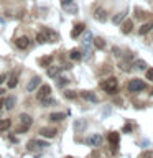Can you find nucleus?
Instances as JSON below:
<instances>
[{
    "instance_id": "34",
    "label": "nucleus",
    "mask_w": 153,
    "mask_h": 158,
    "mask_svg": "<svg viewBox=\"0 0 153 158\" xmlns=\"http://www.w3.org/2000/svg\"><path fill=\"white\" fill-rule=\"evenodd\" d=\"M145 17V12H143V10H140V8H135V18H143Z\"/></svg>"
},
{
    "instance_id": "4",
    "label": "nucleus",
    "mask_w": 153,
    "mask_h": 158,
    "mask_svg": "<svg viewBox=\"0 0 153 158\" xmlns=\"http://www.w3.org/2000/svg\"><path fill=\"white\" fill-rule=\"evenodd\" d=\"M49 145L48 142H44V140H30L27 143V150L28 152H38V150H41V148H46Z\"/></svg>"
},
{
    "instance_id": "20",
    "label": "nucleus",
    "mask_w": 153,
    "mask_h": 158,
    "mask_svg": "<svg viewBox=\"0 0 153 158\" xmlns=\"http://www.w3.org/2000/svg\"><path fill=\"white\" fill-rule=\"evenodd\" d=\"M125 18H127V12L123 10V12H118V13L115 15V17L112 18V22H114V25H120Z\"/></svg>"
},
{
    "instance_id": "8",
    "label": "nucleus",
    "mask_w": 153,
    "mask_h": 158,
    "mask_svg": "<svg viewBox=\"0 0 153 158\" xmlns=\"http://www.w3.org/2000/svg\"><path fill=\"white\" fill-rule=\"evenodd\" d=\"M41 33L44 35V38H46V41H51V43L58 41V38H59L56 31H53V30H49V28H46V27H43V28H41Z\"/></svg>"
},
{
    "instance_id": "41",
    "label": "nucleus",
    "mask_w": 153,
    "mask_h": 158,
    "mask_svg": "<svg viewBox=\"0 0 153 158\" xmlns=\"http://www.w3.org/2000/svg\"><path fill=\"white\" fill-rule=\"evenodd\" d=\"M3 92H5V91H3V89H0V94H3Z\"/></svg>"
},
{
    "instance_id": "38",
    "label": "nucleus",
    "mask_w": 153,
    "mask_h": 158,
    "mask_svg": "<svg viewBox=\"0 0 153 158\" xmlns=\"http://www.w3.org/2000/svg\"><path fill=\"white\" fill-rule=\"evenodd\" d=\"M122 130L125 132V133H132V125H130V123H125V125H123V128H122Z\"/></svg>"
},
{
    "instance_id": "35",
    "label": "nucleus",
    "mask_w": 153,
    "mask_h": 158,
    "mask_svg": "<svg viewBox=\"0 0 153 158\" xmlns=\"http://www.w3.org/2000/svg\"><path fill=\"white\" fill-rule=\"evenodd\" d=\"M36 41H38V43H46V38H44V35H43L41 31L36 35Z\"/></svg>"
},
{
    "instance_id": "32",
    "label": "nucleus",
    "mask_w": 153,
    "mask_h": 158,
    "mask_svg": "<svg viewBox=\"0 0 153 158\" xmlns=\"http://www.w3.org/2000/svg\"><path fill=\"white\" fill-rule=\"evenodd\" d=\"M64 97H66V99H76L77 94L74 91H66V92H64Z\"/></svg>"
},
{
    "instance_id": "36",
    "label": "nucleus",
    "mask_w": 153,
    "mask_h": 158,
    "mask_svg": "<svg viewBox=\"0 0 153 158\" xmlns=\"http://www.w3.org/2000/svg\"><path fill=\"white\" fill-rule=\"evenodd\" d=\"M147 79L148 81H153V68L147 69Z\"/></svg>"
},
{
    "instance_id": "11",
    "label": "nucleus",
    "mask_w": 153,
    "mask_h": 158,
    "mask_svg": "<svg viewBox=\"0 0 153 158\" xmlns=\"http://www.w3.org/2000/svg\"><path fill=\"white\" fill-rule=\"evenodd\" d=\"M130 59H132V54H127V56H125V59L118 63V68H120L122 71H125V73L132 71L133 68H132V63H130Z\"/></svg>"
},
{
    "instance_id": "5",
    "label": "nucleus",
    "mask_w": 153,
    "mask_h": 158,
    "mask_svg": "<svg viewBox=\"0 0 153 158\" xmlns=\"http://www.w3.org/2000/svg\"><path fill=\"white\" fill-rule=\"evenodd\" d=\"M86 143L91 145V147H94V148H99L102 145V137L99 135V133H92V135H89L86 138Z\"/></svg>"
},
{
    "instance_id": "42",
    "label": "nucleus",
    "mask_w": 153,
    "mask_h": 158,
    "mask_svg": "<svg viewBox=\"0 0 153 158\" xmlns=\"http://www.w3.org/2000/svg\"><path fill=\"white\" fill-rule=\"evenodd\" d=\"M2 106H3V104H2V102H0V109H2Z\"/></svg>"
},
{
    "instance_id": "30",
    "label": "nucleus",
    "mask_w": 153,
    "mask_h": 158,
    "mask_svg": "<svg viewBox=\"0 0 153 158\" xmlns=\"http://www.w3.org/2000/svg\"><path fill=\"white\" fill-rule=\"evenodd\" d=\"M82 43H84V46H89V44L92 43V33H91V31H87L86 35H84V40H82Z\"/></svg>"
},
{
    "instance_id": "16",
    "label": "nucleus",
    "mask_w": 153,
    "mask_h": 158,
    "mask_svg": "<svg viewBox=\"0 0 153 158\" xmlns=\"http://www.w3.org/2000/svg\"><path fill=\"white\" fill-rule=\"evenodd\" d=\"M120 25H122V28H120V30H122V33H123V35L130 33L132 30H133V22H132V20H123Z\"/></svg>"
},
{
    "instance_id": "10",
    "label": "nucleus",
    "mask_w": 153,
    "mask_h": 158,
    "mask_svg": "<svg viewBox=\"0 0 153 158\" xmlns=\"http://www.w3.org/2000/svg\"><path fill=\"white\" fill-rule=\"evenodd\" d=\"M56 128H51V127H41L39 128V135L44 137V138H53L56 137Z\"/></svg>"
},
{
    "instance_id": "28",
    "label": "nucleus",
    "mask_w": 153,
    "mask_h": 158,
    "mask_svg": "<svg viewBox=\"0 0 153 158\" xmlns=\"http://www.w3.org/2000/svg\"><path fill=\"white\" fill-rule=\"evenodd\" d=\"M17 84H18L17 74H12V76H10V79H8V87H10V89H13L15 86H17Z\"/></svg>"
},
{
    "instance_id": "40",
    "label": "nucleus",
    "mask_w": 153,
    "mask_h": 158,
    "mask_svg": "<svg viewBox=\"0 0 153 158\" xmlns=\"http://www.w3.org/2000/svg\"><path fill=\"white\" fill-rule=\"evenodd\" d=\"M74 0H63V5H68V3H72Z\"/></svg>"
},
{
    "instance_id": "37",
    "label": "nucleus",
    "mask_w": 153,
    "mask_h": 158,
    "mask_svg": "<svg viewBox=\"0 0 153 158\" xmlns=\"http://www.w3.org/2000/svg\"><path fill=\"white\" fill-rule=\"evenodd\" d=\"M140 158H153V152H143Z\"/></svg>"
},
{
    "instance_id": "24",
    "label": "nucleus",
    "mask_w": 153,
    "mask_h": 158,
    "mask_svg": "<svg viewBox=\"0 0 153 158\" xmlns=\"http://www.w3.org/2000/svg\"><path fill=\"white\" fill-rule=\"evenodd\" d=\"M133 69H137V71H147V63L143 61V59H137L135 63H133Z\"/></svg>"
},
{
    "instance_id": "29",
    "label": "nucleus",
    "mask_w": 153,
    "mask_h": 158,
    "mask_svg": "<svg viewBox=\"0 0 153 158\" xmlns=\"http://www.w3.org/2000/svg\"><path fill=\"white\" fill-rule=\"evenodd\" d=\"M39 102H41L43 107H49V106H53V104H56V101H54L53 97H46V99H43V101H39Z\"/></svg>"
},
{
    "instance_id": "27",
    "label": "nucleus",
    "mask_w": 153,
    "mask_h": 158,
    "mask_svg": "<svg viewBox=\"0 0 153 158\" xmlns=\"http://www.w3.org/2000/svg\"><path fill=\"white\" fill-rule=\"evenodd\" d=\"M92 43H94V46H96L97 49H102L104 46H105V41H104L102 38H94Z\"/></svg>"
},
{
    "instance_id": "3",
    "label": "nucleus",
    "mask_w": 153,
    "mask_h": 158,
    "mask_svg": "<svg viewBox=\"0 0 153 158\" xmlns=\"http://www.w3.org/2000/svg\"><path fill=\"white\" fill-rule=\"evenodd\" d=\"M145 87H147V84H145V81H142V79H132V81L127 84V89L130 92H140Z\"/></svg>"
},
{
    "instance_id": "9",
    "label": "nucleus",
    "mask_w": 153,
    "mask_h": 158,
    "mask_svg": "<svg viewBox=\"0 0 153 158\" xmlns=\"http://www.w3.org/2000/svg\"><path fill=\"white\" fill-rule=\"evenodd\" d=\"M39 86H41V77H39V76H35V77L30 79V82L27 84V91H28V92H33V91H36Z\"/></svg>"
},
{
    "instance_id": "26",
    "label": "nucleus",
    "mask_w": 153,
    "mask_h": 158,
    "mask_svg": "<svg viewBox=\"0 0 153 158\" xmlns=\"http://www.w3.org/2000/svg\"><path fill=\"white\" fill-rule=\"evenodd\" d=\"M51 61H53V56H43L39 59V64L43 68H48V66H51Z\"/></svg>"
},
{
    "instance_id": "33",
    "label": "nucleus",
    "mask_w": 153,
    "mask_h": 158,
    "mask_svg": "<svg viewBox=\"0 0 153 158\" xmlns=\"http://www.w3.org/2000/svg\"><path fill=\"white\" fill-rule=\"evenodd\" d=\"M56 79H58V86H59V87H63L64 84H68V81H69V79H66V77H61V76H58Z\"/></svg>"
},
{
    "instance_id": "13",
    "label": "nucleus",
    "mask_w": 153,
    "mask_h": 158,
    "mask_svg": "<svg viewBox=\"0 0 153 158\" xmlns=\"http://www.w3.org/2000/svg\"><path fill=\"white\" fill-rule=\"evenodd\" d=\"M15 46H17L18 49H27L30 46V40L27 36H20L15 40Z\"/></svg>"
},
{
    "instance_id": "39",
    "label": "nucleus",
    "mask_w": 153,
    "mask_h": 158,
    "mask_svg": "<svg viewBox=\"0 0 153 158\" xmlns=\"http://www.w3.org/2000/svg\"><path fill=\"white\" fill-rule=\"evenodd\" d=\"M5 79H7V76H5V74H0V84L5 82Z\"/></svg>"
},
{
    "instance_id": "23",
    "label": "nucleus",
    "mask_w": 153,
    "mask_h": 158,
    "mask_svg": "<svg viewBox=\"0 0 153 158\" xmlns=\"http://www.w3.org/2000/svg\"><path fill=\"white\" fill-rule=\"evenodd\" d=\"M12 127V120L10 118H0V132H5Z\"/></svg>"
},
{
    "instance_id": "14",
    "label": "nucleus",
    "mask_w": 153,
    "mask_h": 158,
    "mask_svg": "<svg viewBox=\"0 0 153 158\" xmlns=\"http://www.w3.org/2000/svg\"><path fill=\"white\" fill-rule=\"evenodd\" d=\"M81 97L84 99V101H87V102H99V99H97V96L94 92H91V91H81Z\"/></svg>"
},
{
    "instance_id": "2",
    "label": "nucleus",
    "mask_w": 153,
    "mask_h": 158,
    "mask_svg": "<svg viewBox=\"0 0 153 158\" xmlns=\"http://www.w3.org/2000/svg\"><path fill=\"white\" fill-rule=\"evenodd\" d=\"M31 123H33V117L31 115H28V114H22L20 115V125H18V133H25V132H28V128L31 127Z\"/></svg>"
},
{
    "instance_id": "18",
    "label": "nucleus",
    "mask_w": 153,
    "mask_h": 158,
    "mask_svg": "<svg viewBox=\"0 0 153 158\" xmlns=\"http://www.w3.org/2000/svg\"><path fill=\"white\" fill-rule=\"evenodd\" d=\"M66 118V114L64 112H53V114H49V120L51 122H61Z\"/></svg>"
},
{
    "instance_id": "31",
    "label": "nucleus",
    "mask_w": 153,
    "mask_h": 158,
    "mask_svg": "<svg viewBox=\"0 0 153 158\" xmlns=\"http://www.w3.org/2000/svg\"><path fill=\"white\" fill-rule=\"evenodd\" d=\"M63 7H64V10H68V12L69 13H76L77 12V7H76V5H72V3H68V5H63Z\"/></svg>"
},
{
    "instance_id": "1",
    "label": "nucleus",
    "mask_w": 153,
    "mask_h": 158,
    "mask_svg": "<svg viewBox=\"0 0 153 158\" xmlns=\"http://www.w3.org/2000/svg\"><path fill=\"white\" fill-rule=\"evenodd\" d=\"M101 87H102V91H105L107 94H115L117 92V87H118V81H117V77H107V79H104V81L101 82Z\"/></svg>"
},
{
    "instance_id": "12",
    "label": "nucleus",
    "mask_w": 153,
    "mask_h": 158,
    "mask_svg": "<svg viewBox=\"0 0 153 158\" xmlns=\"http://www.w3.org/2000/svg\"><path fill=\"white\" fill-rule=\"evenodd\" d=\"M94 18H96L97 22H105L107 20V12L102 7H97L96 10H94Z\"/></svg>"
},
{
    "instance_id": "19",
    "label": "nucleus",
    "mask_w": 153,
    "mask_h": 158,
    "mask_svg": "<svg viewBox=\"0 0 153 158\" xmlns=\"http://www.w3.org/2000/svg\"><path fill=\"white\" fill-rule=\"evenodd\" d=\"M86 127H87V122L84 120V118H77V120L74 122V130L76 132H82Z\"/></svg>"
},
{
    "instance_id": "22",
    "label": "nucleus",
    "mask_w": 153,
    "mask_h": 158,
    "mask_svg": "<svg viewBox=\"0 0 153 158\" xmlns=\"http://www.w3.org/2000/svg\"><path fill=\"white\" fill-rule=\"evenodd\" d=\"M153 30V22H148V23H143L142 27H140V35H147V33H150Z\"/></svg>"
},
{
    "instance_id": "25",
    "label": "nucleus",
    "mask_w": 153,
    "mask_h": 158,
    "mask_svg": "<svg viewBox=\"0 0 153 158\" xmlns=\"http://www.w3.org/2000/svg\"><path fill=\"white\" fill-rule=\"evenodd\" d=\"M69 58L74 59V61H79V59L82 58V53L79 51V49H71V53H69Z\"/></svg>"
},
{
    "instance_id": "6",
    "label": "nucleus",
    "mask_w": 153,
    "mask_h": 158,
    "mask_svg": "<svg viewBox=\"0 0 153 158\" xmlns=\"http://www.w3.org/2000/svg\"><path fill=\"white\" fill-rule=\"evenodd\" d=\"M49 96H51V87H49L48 84H43V86L38 89V92H36V99L38 101H43V99H46Z\"/></svg>"
},
{
    "instance_id": "17",
    "label": "nucleus",
    "mask_w": 153,
    "mask_h": 158,
    "mask_svg": "<svg viewBox=\"0 0 153 158\" xmlns=\"http://www.w3.org/2000/svg\"><path fill=\"white\" fill-rule=\"evenodd\" d=\"M61 66H48V76L49 77H53V79H56L58 76H59V73H61Z\"/></svg>"
},
{
    "instance_id": "21",
    "label": "nucleus",
    "mask_w": 153,
    "mask_h": 158,
    "mask_svg": "<svg viewBox=\"0 0 153 158\" xmlns=\"http://www.w3.org/2000/svg\"><path fill=\"white\" fill-rule=\"evenodd\" d=\"M15 102H17V99H15L13 96H10V97L5 99L3 106H5V109H7V110H12V109L15 107Z\"/></svg>"
},
{
    "instance_id": "7",
    "label": "nucleus",
    "mask_w": 153,
    "mask_h": 158,
    "mask_svg": "<svg viewBox=\"0 0 153 158\" xmlns=\"http://www.w3.org/2000/svg\"><path fill=\"white\" fill-rule=\"evenodd\" d=\"M107 138H109V143H110V147H112V152H117L118 142H120V135H118L117 132H110Z\"/></svg>"
},
{
    "instance_id": "43",
    "label": "nucleus",
    "mask_w": 153,
    "mask_h": 158,
    "mask_svg": "<svg viewBox=\"0 0 153 158\" xmlns=\"http://www.w3.org/2000/svg\"><path fill=\"white\" fill-rule=\"evenodd\" d=\"M68 158H71V156H68Z\"/></svg>"
},
{
    "instance_id": "15",
    "label": "nucleus",
    "mask_w": 153,
    "mask_h": 158,
    "mask_svg": "<svg viewBox=\"0 0 153 158\" xmlns=\"http://www.w3.org/2000/svg\"><path fill=\"white\" fill-rule=\"evenodd\" d=\"M86 30V25L84 23H76L74 25V28H72V31H71V36L72 38H77V36H81V33Z\"/></svg>"
}]
</instances>
